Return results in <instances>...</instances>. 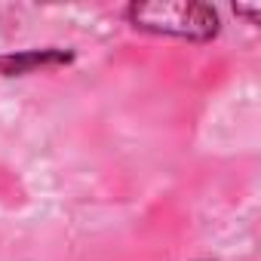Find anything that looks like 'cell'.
<instances>
[{
	"instance_id": "1",
	"label": "cell",
	"mask_w": 261,
	"mask_h": 261,
	"mask_svg": "<svg viewBox=\"0 0 261 261\" xmlns=\"http://www.w3.org/2000/svg\"><path fill=\"white\" fill-rule=\"evenodd\" d=\"M126 22L142 34L175 37L188 43H209L221 31V16L197 0H136L123 10Z\"/></svg>"
},
{
	"instance_id": "2",
	"label": "cell",
	"mask_w": 261,
	"mask_h": 261,
	"mask_svg": "<svg viewBox=\"0 0 261 261\" xmlns=\"http://www.w3.org/2000/svg\"><path fill=\"white\" fill-rule=\"evenodd\" d=\"M74 49L62 46H37V49H16V53H0V77H28L53 68L74 65Z\"/></svg>"
},
{
	"instance_id": "3",
	"label": "cell",
	"mask_w": 261,
	"mask_h": 261,
	"mask_svg": "<svg viewBox=\"0 0 261 261\" xmlns=\"http://www.w3.org/2000/svg\"><path fill=\"white\" fill-rule=\"evenodd\" d=\"M233 13H237V16H246L252 25H258V19H261V10H258V7H233Z\"/></svg>"
}]
</instances>
